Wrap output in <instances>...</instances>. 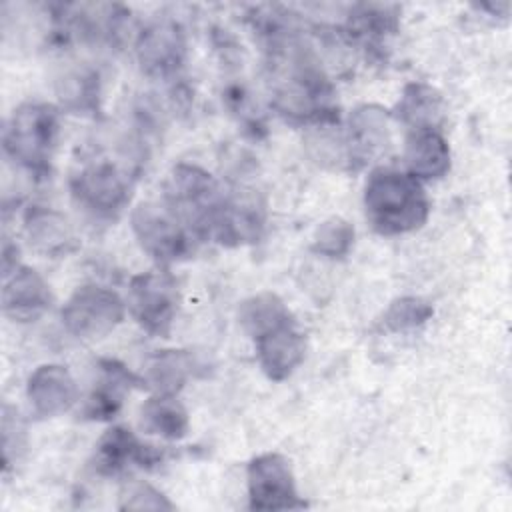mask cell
Segmentation results:
<instances>
[{
	"label": "cell",
	"mask_w": 512,
	"mask_h": 512,
	"mask_svg": "<svg viewBox=\"0 0 512 512\" xmlns=\"http://www.w3.org/2000/svg\"><path fill=\"white\" fill-rule=\"evenodd\" d=\"M268 78L272 106L294 124L330 126L338 122L334 88L312 50L294 34L268 32Z\"/></svg>",
	"instance_id": "obj_1"
},
{
	"label": "cell",
	"mask_w": 512,
	"mask_h": 512,
	"mask_svg": "<svg viewBox=\"0 0 512 512\" xmlns=\"http://www.w3.org/2000/svg\"><path fill=\"white\" fill-rule=\"evenodd\" d=\"M364 212L374 232L398 236L426 224L430 200L418 178L396 168L380 166L366 180Z\"/></svg>",
	"instance_id": "obj_2"
},
{
	"label": "cell",
	"mask_w": 512,
	"mask_h": 512,
	"mask_svg": "<svg viewBox=\"0 0 512 512\" xmlns=\"http://www.w3.org/2000/svg\"><path fill=\"white\" fill-rule=\"evenodd\" d=\"M60 134L58 110L46 102H24L14 108L2 134L4 152L36 176L50 172Z\"/></svg>",
	"instance_id": "obj_3"
},
{
	"label": "cell",
	"mask_w": 512,
	"mask_h": 512,
	"mask_svg": "<svg viewBox=\"0 0 512 512\" xmlns=\"http://www.w3.org/2000/svg\"><path fill=\"white\" fill-rule=\"evenodd\" d=\"M162 202L180 218L196 240H210L224 194L208 170L182 162L172 168Z\"/></svg>",
	"instance_id": "obj_4"
},
{
	"label": "cell",
	"mask_w": 512,
	"mask_h": 512,
	"mask_svg": "<svg viewBox=\"0 0 512 512\" xmlns=\"http://www.w3.org/2000/svg\"><path fill=\"white\" fill-rule=\"evenodd\" d=\"M140 248L160 266L184 260L192 252V232L164 202H142L130 216Z\"/></svg>",
	"instance_id": "obj_5"
},
{
	"label": "cell",
	"mask_w": 512,
	"mask_h": 512,
	"mask_svg": "<svg viewBox=\"0 0 512 512\" xmlns=\"http://www.w3.org/2000/svg\"><path fill=\"white\" fill-rule=\"evenodd\" d=\"M64 328L80 340L108 336L126 314L124 300L110 288L98 284L80 286L62 306Z\"/></svg>",
	"instance_id": "obj_6"
},
{
	"label": "cell",
	"mask_w": 512,
	"mask_h": 512,
	"mask_svg": "<svg viewBox=\"0 0 512 512\" xmlns=\"http://www.w3.org/2000/svg\"><path fill=\"white\" fill-rule=\"evenodd\" d=\"M246 484L250 510L276 512L306 506V502L298 496L288 458L278 452H264L254 456L246 468Z\"/></svg>",
	"instance_id": "obj_7"
},
{
	"label": "cell",
	"mask_w": 512,
	"mask_h": 512,
	"mask_svg": "<svg viewBox=\"0 0 512 512\" xmlns=\"http://www.w3.org/2000/svg\"><path fill=\"white\" fill-rule=\"evenodd\" d=\"M128 306L142 330L166 338L178 310L174 278L166 270L136 274L130 280Z\"/></svg>",
	"instance_id": "obj_8"
},
{
	"label": "cell",
	"mask_w": 512,
	"mask_h": 512,
	"mask_svg": "<svg viewBox=\"0 0 512 512\" xmlns=\"http://www.w3.org/2000/svg\"><path fill=\"white\" fill-rule=\"evenodd\" d=\"M74 198L98 216L118 214L130 200L128 176L112 160L84 164L70 180Z\"/></svg>",
	"instance_id": "obj_9"
},
{
	"label": "cell",
	"mask_w": 512,
	"mask_h": 512,
	"mask_svg": "<svg viewBox=\"0 0 512 512\" xmlns=\"http://www.w3.org/2000/svg\"><path fill=\"white\" fill-rule=\"evenodd\" d=\"M136 58L142 72L156 80L176 76L186 62V34L174 20H156L136 38Z\"/></svg>",
	"instance_id": "obj_10"
},
{
	"label": "cell",
	"mask_w": 512,
	"mask_h": 512,
	"mask_svg": "<svg viewBox=\"0 0 512 512\" xmlns=\"http://www.w3.org/2000/svg\"><path fill=\"white\" fill-rule=\"evenodd\" d=\"M390 118V110L380 104H362L350 112L342 138L346 168L360 170L388 148Z\"/></svg>",
	"instance_id": "obj_11"
},
{
	"label": "cell",
	"mask_w": 512,
	"mask_h": 512,
	"mask_svg": "<svg viewBox=\"0 0 512 512\" xmlns=\"http://www.w3.org/2000/svg\"><path fill=\"white\" fill-rule=\"evenodd\" d=\"M264 222L266 210L260 198L252 192H236L234 196H224L210 240H216L222 246L252 244L262 236Z\"/></svg>",
	"instance_id": "obj_12"
},
{
	"label": "cell",
	"mask_w": 512,
	"mask_h": 512,
	"mask_svg": "<svg viewBox=\"0 0 512 512\" xmlns=\"http://www.w3.org/2000/svg\"><path fill=\"white\" fill-rule=\"evenodd\" d=\"M256 356L266 378L282 382L304 362L306 340L298 330L296 320L280 324L254 338Z\"/></svg>",
	"instance_id": "obj_13"
},
{
	"label": "cell",
	"mask_w": 512,
	"mask_h": 512,
	"mask_svg": "<svg viewBox=\"0 0 512 512\" xmlns=\"http://www.w3.org/2000/svg\"><path fill=\"white\" fill-rule=\"evenodd\" d=\"M52 304L50 286L30 266H18L4 276L2 312L14 322H34Z\"/></svg>",
	"instance_id": "obj_14"
},
{
	"label": "cell",
	"mask_w": 512,
	"mask_h": 512,
	"mask_svg": "<svg viewBox=\"0 0 512 512\" xmlns=\"http://www.w3.org/2000/svg\"><path fill=\"white\" fill-rule=\"evenodd\" d=\"M162 462V452L150 444H144L132 430L126 426L108 428L94 452V468L104 476H114L122 472L128 464L140 468H154Z\"/></svg>",
	"instance_id": "obj_15"
},
{
	"label": "cell",
	"mask_w": 512,
	"mask_h": 512,
	"mask_svg": "<svg viewBox=\"0 0 512 512\" xmlns=\"http://www.w3.org/2000/svg\"><path fill=\"white\" fill-rule=\"evenodd\" d=\"M26 398L36 416L52 418L76 404L78 386L66 366L42 364L28 378Z\"/></svg>",
	"instance_id": "obj_16"
},
{
	"label": "cell",
	"mask_w": 512,
	"mask_h": 512,
	"mask_svg": "<svg viewBox=\"0 0 512 512\" xmlns=\"http://www.w3.org/2000/svg\"><path fill=\"white\" fill-rule=\"evenodd\" d=\"M98 368L102 378L86 400L82 408V418L100 422L114 418L122 408L124 396L134 388H144V380L114 358H102L98 362Z\"/></svg>",
	"instance_id": "obj_17"
},
{
	"label": "cell",
	"mask_w": 512,
	"mask_h": 512,
	"mask_svg": "<svg viewBox=\"0 0 512 512\" xmlns=\"http://www.w3.org/2000/svg\"><path fill=\"white\" fill-rule=\"evenodd\" d=\"M406 172L424 180H440L450 170V146L440 128L408 130L404 140Z\"/></svg>",
	"instance_id": "obj_18"
},
{
	"label": "cell",
	"mask_w": 512,
	"mask_h": 512,
	"mask_svg": "<svg viewBox=\"0 0 512 512\" xmlns=\"http://www.w3.org/2000/svg\"><path fill=\"white\" fill-rule=\"evenodd\" d=\"M24 230L34 250L44 256H64L76 248L70 222L54 208L30 206L24 214Z\"/></svg>",
	"instance_id": "obj_19"
},
{
	"label": "cell",
	"mask_w": 512,
	"mask_h": 512,
	"mask_svg": "<svg viewBox=\"0 0 512 512\" xmlns=\"http://www.w3.org/2000/svg\"><path fill=\"white\" fill-rule=\"evenodd\" d=\"M140 428L164 440H182L190 430L188 410L172 394H152L140 406Z\"/></svg>",
	"instance_id": "obj_20"
},
{
	"label": "cell",
	"mask_w": 512,
	"mask_h": 512,
	"mask_svg": "<svg viewBox=\"0 0 512 512\" xmlns=\"http://www.w3.org/2000/svg\"><path fill=\"white\" fill-rule=\"evenodd\" d=\"M390 114L408 126V130L438 128L442 120V96L424 82H410L404 86L400 102Z\"/></svg>",
	"instance_id": "obj_21"
},
{
	"label": "cell",
	"mask_w": 512,
	"mask_h": 512,
	"mask_svg": "<svg viewBox=\"0 0 512 512\" xmlns=\"http://www.w3.org/2000/svg\"><path fill=\"white\" fill-rule=\"evenodd\" d=\"M194 372V358L186 350H162L150 358L142 374L144 388L152 394L176 396Z\"/></svg>",
	"instance_id": "obj_22"
},
{
	"label": "cell",
	"mask_w": 512,
	"mask_h": 512,
	"mask_svg": "<svg viewBox=\"0 0 512 512\" xmlns=\"http://www.w3.org/2000/svg\"><path fill=\"white\" fill-rule=\"evenodd\" d=\"M294 316L288 310V306L282 302V298L274 292H260L250 298H246L238 308V322L242 330L254 340L260 334L292 322Z\"/></svg>",
	"instance_id": "obj_23"
},
{
	"label": "cell",
	"mask_w": 512,
	"mask_h": 512,
	"mask_svg": "<svg viewBox=\"0 0 512 512\" xmlns=\"http://www.w3.org/2000/svg\"><path fill=\"white\" fill-rule=\"evenodd\" d=\"M396 30V8L382 4H358L354 6L346 22L348 36L366 46H378L388 34H394Z\"/></svg>",
	"instance_id": "obj_24"
},
{
	"label": "cell",
	"mask_w": 512,
	"mask_h": 512,
	"mask_svg": "<svg viewBox=\"0 0 512 512\" xmlns=\"http://www.w3.org/2000/svg\"><path fill=\"white\" fill-rule=\"evenodd\" d=\"M58 96L64 108L76 114H94L100 110V86L94 70H72L58 84Z\"/></svg>",
	"instance_id": "obj_25"
},
{
	"label": "cell",
	"mask_w": 512,
	"mask_h": 512,
	"mask_svg": "<svg viewBox=\"0 0 512 512\" xmlns=\"http://www.w3.org/2000/svg\"><path fill=\"white\" fill-rule=\"evenodd\" d=\"M352 244H354V226L340 216H332L316 228L310 250L318 256L336 260V258H344L352 250Z\"/></svg>",
	"instance_id": "obj_26"
},
{
	"label": "cell",
	"mask_w": 512,
	"mask_h": 512,
	"mask_svg": "<svg viewBox=\"0 0 512 512\" xmlns=\"http://www.w3.org/2000/svg\"><path fill=\"white\" fill-rule=\"evenodd\" d=\"M432 314L434 308L428 300L420 296H400L390 302L382 322L390 332H406L426 324Z\"/></svg>",
	"instance_id": "obj_27"
},
{
	"label": "cell",
	"mask_w": 512,
	"mask_h": 512,
	"mask_svg": "<svg viewBox=\"0 0 512 512\" xmlns=\"http://www.w3.org/2000/svg\"><path fill=\"white\" fill-rule=\"evenodd\" d=\"M120 510H174L176 506L154 486L138 482L120 496Z\"/></svg>",
	"instance_id": "obj_28"
},
{
	"label": "cell",
	"mask_w": 512,
	"mask_h": 512,
	"mask_svg": "<svg viewBox=\"0 0 512 512\" xmlns=\"http://www.w3.org/2000/svg\"><path fill=\"white\" fill-rule=\"evenodd\" d=\"M18 266V246L6 238L2 244V276L10 274Z\"/></svg>",
	"instance_id": "obj_29"
}]
</instances>
